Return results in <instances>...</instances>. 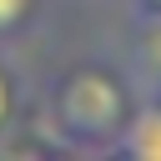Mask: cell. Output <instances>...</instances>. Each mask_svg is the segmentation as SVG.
Masks as SVG:
<instances>
[{"label":"cell","instance_id":"obj_1","mask_svg":"<svg viewBox=\"0 0 161 161\" xmlns=\"http://www.w3.org/2000/svg\"><path fill=\"white\" fill-rule=\"evenodd\" d=\"M131 106H136V91L126 80V70L75 65L55 86V131L75 151H111Z\"/></svg>","mask_w":161,"mask_h":161},{"label":"cell","instance_id":"obj_2","mask_svg":"<svg viewBox=\"0 0 161 161\" xmlns=\"http://www.w3.org/2000/svg\"><path fill=\"white\" fill-rule=\"evenodd\" d=\"M126 80H131L136 96H161V5H136Z\"/></svg>","mask_w":161,"mask_h":161},{"label":"cell","instance_id":"obj_3","mask_svg":"<svg viewBox=\"0 0 161 161\" xmlns=\"http://www.w3.org/2000/svg\"><path fill=\"white\" fill-rule=\"evenodd\" d=\"M111 156L126 161H161V96H136L121 136L111 141Z\"/></svg>","mask_w":161,"mask_h":161},{"label":"cell","instance_id":"obj_4","mask_svg":"<svg viewBox=\"0 0 161 161\" xmlns=\"http://www.w3.org/2000/svg\"><path fill=\"white\" fill-rule=\"evenodd\" d=\"M25 10H30V0H0V35H10L25 20Z\"/></svg>","mask_w":161,"mask_h":161},{"label":"cell","instance_id":"obj_5","mask_svg":"<svg viewBox=\"0 0 161 161\" xmlns=\"http://www.w3.org/2000/svg\"><path fill=\"white\" fill-rule=\"evenodd\" d=\"M10 111H15V86H10V75L0 70V131L10 126Z\"/></svg>","mask_w":161,"mask_h":161},{"label":"cell","instance_id":"obj_6","mask_svg":"<svg viewBox=\"0 0 161 161\" xmlns=\"http://www.w3.org/2000/svg\"><path fill=\"white\" fill-rule=\"evenodd\" d=\"M136 5H161V0H136Z\"/></svg>","mask_w":161,"mask_h":161}]
</instances>
